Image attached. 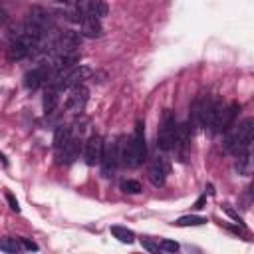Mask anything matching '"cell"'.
I'll return each instance as SVG.
<instances>
[{
  "label": "cell",
  "mask_w": 254,
  "mask_h": 254,
  "mask_svg": "<svg viewBox=\"0 0 254 254\" xmlns=\"http://www.w3.org/2000/svg\"><path fill=\"white\" fill-rule=\"evenodd\" d=\"M147 155V145H145V125L143 121H137L135 131L129 139H125L119 145V159L125 167L135 169L145 161Z\"/></svg>",
  "instance_id": "cell-1"
},
{
  "label": "cell",
  "mask_w": 254,
  "mask_h": 254,
  "mask_svg": "<svg viewBox=\"0 0 254 254\" xmlns=\"http://www.w3.org/2000/svg\"><path fill=\"white\" fill-rule=\"evenodd\" d=\"M252 127H254V119H244L240 125H236L234 129H226V143L224 149L232 155H240L246 149H252Z\"/></svg>",
  "instance_id": "cell-2"
},
{
  "label": "cell",
  "mask_w": 254,
  "mask_h": 254,
  "mask_svg": "<svg viewBox=\"0 0 254 254\" xmlns=\"http://www.w3.org/2000/svg\"><path fill=\"white\" fill-rule=\"evenodd\" d=\"M54 26L52 22V16L46 8L42 6H32L30 12H28V18H26V26H24V32L34 36V38H44L46 32H50Z\"/></svg>",
  "instance_id": "cell-3"
},
{
  "label": "cell",
  "mask_w": 254,
  "mask_h": 254,
  "mask_svg": "<svg viewBox=\"0 0 254 254\" xmlns=\"http://www.w3.org/2000/svg\"><path fill=\"white\" fill-rule=\"evenodd\" d=\"M240 111V105L238 103H230V105H216V109H214V115H212V121H210V131L212 133H222V131H226V129H230L232 127V123H234V119H236V113Z\"/></svg>",
  "instance_id": "cell-4"
},
{
  "label": "cell",
  "mask_w": 254,
  "mask_h": 254,
  "mask_svg": "<svg viewBox=\"0 0 254 254\" xmlns=\"http://www.w3.org/2000/svg\"><path fill=\"white\" fill-rule=\"evenodd\" d=\"M175 133H177V121L175 115L171 111H165L159 133H157V147L161 151H171L173 149V141H175Z\"/></svg>",
  "instance_id": "cell-5"
},
{
  "label": "cell",
  "mask_w": 254,
  "mask_h": 254,
  "mask_svg": "<svg viewBox=\"0 0 254 254\" xmlns=\"http://www.w3.org/2000/svg\"><path fill=\"white\" fill-rule=\"evenodd\" d=\"M79 46H81V34L75 30H64L54 42L56 54H73Z\"/></svg>",
  "instance_id": "cell-6"
},
{
  "label": "cell",
  "mask_w": 254,
  "mask_h": 254,
  "mask_svg": "<svg viewBox=\"0 0 254 254\" xmlns=\"http://www.w3.org/2000/svg\"><path fill=\"white\" fill-rule=\"evenodd\" d=\"M91 75V69L89 67H85V65H73V67H69L65 73H64V77L58 81V85H56V89H69V87H73V85H79L83 79H87Z\"/></svg>",
  "instance_id": "cell-7"
},
{
  "label": "cell",
  "mask_w": 254,
  "mask_h": 254,
  "mask_svg": "<svg viewBox=\"0 0 254 254\" xmlns=\"http://www.w3.org/2000/svg\"><path fill=\"white\" fill-rule=\"evenodd\" d=\"M117 161H119V143L115 141H109V143H103V155H101V173L103 177H111L115 167H117Z\"/></svg>",
  "instance_id": "cell-8"
},
{
  "label": "cell",
  "mask_w": 254,
  "mask_h": 254,
  "mask_svg": "<svg viewBox=\"0 0 254 254\" xmlns=\"http://www.w3.org/2000/svg\"><path fill=\"white\" fill-rule=\"evenodd\" d=\"M169 171H171L169 161H167L165 157H155V159L149 163V171H147V175H149V181H151L155 187H163L165 181H167Z\"/></svg>",
  "instance_id": "cell-9"
},
{
  "label": "cell",
  "mask_w": 254,
  "mask_h": 254,
  "mask_svg": "<svg viewBox=\"0 0 254 254\" xmlns=\"http://www.w3.org/2000/svg\"><path fill=\"white\" fill-rule=\"evenodd\" d=\"M73 6L81 16H91L97 20L107 16V4L103 0H75Z\"/></svg>",
  "instance_id": "cell-10"
},
{
  "label": "cell",
  "mask_w": 254,
  "mask_h": 254,
  "mask_svg": "<svg viewBox=\"0 0 254 254\" xmlns=\"http://www.w3.org/2000/svg\"><path fill=\"white\" fill-rule=\"evenodd\" d=\"M50 75H52V73L48 71V67L42 65V64H38L34 69L26 71V75H24V85H26L28 89H38L42 83H48Z\"/></svg>",
  "instance_id": "cell-11"
},
{
  "label": "cell",
  "mask_w": 254,
  "mask_h": 254,
  "mask_svg": "<svg viewBox=\"0 0 254 254\" xmlns=\"http://www.w3.org/2000/svg\"><path fill=\"white\" fill-rule=\"evenodd\" d=\"M87 95H89V91H87L81 83H79V85H73V87H71V93H69V97H67L65 107H67L69 111H73V113H81L83 107H85V103H87Z\"/></svg>",
  "instance_id": "cell-12"
},
{
  "label": "cell",
  "mask_w": 254,
  "mask_h": 254,
  "mask_svg": "<svg viewBox=\"0 0 254 254\" xmlns=\"http://www.w3.org/2000/svg\"><path fill=\"white\" fill-rule=\"evenodd\" d=\"M85 163L87 165H97L101 161V155H103V139L99 135H91L85 143Z\"/></svg>",
  "instance_id": "cell-13"
},
{
  "label": "cell",
  "mask_w": 254,
  "mask_h": 254,
  "mask_svg": "<svg viewBox=\"0 0 254 254\" xmlns=\"http://www.w3.org/2000/svg\"><path fill=\"white\" fill-rule=\"evenodd\" d=\"M189 143H190V125L185 123V125L177 127L175 141H173V149H175L181 157H185V153H187V149H189Z\"/></svg>",
  "instance_id": "cell-14"
},
{
  "label": "cell",
  "mask_w": 254,
  "mask_h": 254,
  "mask_svg": "<svg viewBox=\"0 0 254 254\" xmlns=\"http://www.w3.org/2000/svg\"><path fill=\"white\" fill-rule=\"evenodd\" d=\"M79 24H81V32H79V34L85 36V38H97V36H101V32H103V28H101V24H99L97 18L81 16Z\"/></svg>",
  "instance_id": "cell-15"
},
{
  "label": "cell",
  "mask_w": 254,
  "mask_h": 254,
  "mask_svg": "<svg viewBox=\"0 0 254 254\" xmlns=\"http://www.w3.org/2000/svg\"><path fill=\"white\" fill-rule=\"evenodd\" d=\"M71 137H73V131H71L69 125H60V127L56 129V133H54V147L58 149V153L69 143Z\"/></svg>",
  "instance_id": "cell-16"
},
{
  "label": "cell",
  "mask_w": 254,
  "mask_h": 254,
  "mask_svg": "<svg viewBox=\"0 0 254 254\" xmlns=\"http://www.w3.org/2000/svg\"><path fill=\"white\" fill-rule=\"evenodd\" d=\"M79 149H81V141L75 139V137H71L69 143L60 151V155L64 157V163H73L77 159V155H79Z\"/></svg>",
  "instance_id": "cell-17"
},
{
  "label": "cell",
  "mask_w": 254,
  "mask_h": 254,
  "mask_svg": "<svg viewBox=\"0 0 254 254\" xmlns=\"http://www.w3.org/2000/svg\"><path fill=\"white\" fill-rule=\"evenodd\" d=\"M58 103H60V89L48 87L46 93H44V111H46V115L54 113L56 107H58Z\"/></svg>",
  "instance_id": "cell-18"
},
{
  "label": "cell",
  "mask_w": 254,
  "mask_h": 254,
  "mask_svg": "<svg viewBox=\"0 0 254 254\" xmlns=\"http://www.w3.org/2000/svg\"><path fill=\"white\" fill-rule=\"evenodd\" d=\"M236 171H238V175H244V177H248L252 173V149H246L244 153L238 155Z\"/></svg>",
  "instance_id": "cell-19"
},
{
  "label": "cell",
  "mask_w": 254,
  "mask_h": 254,
  "mask_svg": "<svg viewBox=\"0 0 254 254\" xmlns=\"http://www.w3.org/2000/svg\"><path fill=\"white\" fill-rule=\"evenodd\" d=\"M111 234H113L119 242H123V244H131V242L135 240V232L129 230L127 226H111Z\"/></svg>",
  "instance_id": "cell-20"
},
{
  "label": "cell",
  "mask_w": 254,
  "mask_h": 254,
  "mask_svg": "<svg viewBox=\"0 0 254 254\" xmlns=\"http://www.w3.org/2000/svg\"><path fill=\"white\" fill-rule=\"evenodd\" d=\"M206 222V218L204 216H181V218H177V226H200V224H204Z\"/></svg>",
  "instance_id": "cell-21"
},
{
  "label": "cell",
  "mask_w": 254,
  "mask_h": 254,
  "mask_svg": "<svg viewBox=\"0 0 254 254\" xmlns=\"http://www.w3.org/2000/svg\"><path fill=\"white\" fill-rule=\"evenodd\" d=\"M0 250L2 252H20L22 246H20V240L16 238H0Z\"/></svg>",
  "instance_id": "cell-22"
},
{
  "label": "cell",
  "mask_w": 254,
  "mask_h": 254,
  "mask_svg": "<svg viewBox=\"0 0 254 254\" xmlns=\"http://www.w3.org/2000/svg\"><path fill=\"white\" fill-rule=\"evenodd\" d=\"M121 190H123V192H127V194H139V192L143 190V187H141V183H139V181L127 179V181H123V183H121Z\"/></svg>",
  "instance_id": "cell-23"
},
{
  "label": "cell",
  "mask_w": 254,
  "mask_h": 254,
  "mask_svg": "<svg viewBox=\"0 0 254 254\" xmlns=\"http://www.w3.org/2000/svg\"><path fill=\"white\" fill-rule=\"evenodd\" d=\"M159 250H165V252H177V250H179V244L173 242V240H161V242H159Z\"/></svg>",
  "instance_id": "cell-24"
},
{
  "label": "cell",
  "mask_w": 254,
  "mask_h": 254,
  "mask_svg": "<svg viewBox=\"0 0 254 254\" xmlns=\"http://www.w3.org/2000/svg\"><path fill=\"white\" fill-rule=\"evenodd\" d=\"M20 246H22V250H38V244L28 238H20Z\"/></svg>",
  "instance_id": "cell-25"
},
{
  "label": "cell",
  "mask_w": 254,
  "mask_h": 254,
  "mask_svg": "<svg viewBox=\"0 0 254 254\" xmlns=\"http://www.w3.org/2000/svg\"><path fill=\"white\" fill-rule=\"evenodd\" d=\"M141 244H143V248L149 250V252H159V244H155V242H151V240H147V238H141Z\"/></svg>",
  "instance_id": "cell-26"
},
{
  "label": "cell",
  "mask_w": 254,
  "mask_h": 254,
  "mask_svg": "<svg viewBox=\"0 0 254 254\" xmlns=\"http://www.w3.org/2000/svg\"><path fill=\"white\" fill-rule=\"evenodd\" d=\"M6 200H8V204H10V208H12V210L20 212V204H18V200L14 198V194H12V192H6Z\"/></svg>",
  "instance_id": "cell-27"
},
{
  "label": "cell",
  "mask_w": 254,
  "mask_h": 254,
  "mask_svg": "<svg viewBox=\"0 0 254 254\" xmlns=\"http://www.w3.org/2000/svg\"><path fill=\"white\" fill-rule=\"evenodd\" d=\"M204 200H206V196H200L196 202H194V208H202V204H204Z\"/></svg>",
  "instance_id": "cell-28"
},
{
  "label": "cell",
  "mask_w": 254,
  "mask_h": 254,
  "mask_svg": "<svg viewBox=\"0 0 254 254\" xmlns=\"http://www.w3.org/2000/svg\"><path fill=\"white\" fill-rule=\"evenodd\" d=\"M58 2H62V4H75V0H58Z\"/></svg>",
  "instance_id": "cell-29"
}]
</instances>
